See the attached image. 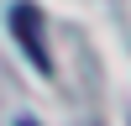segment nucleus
I'll return each instance as SVG.
<instances>
[{
	"instance_id": "1",
	"label": "nucleus",
	"mask_w": 131,
	"mask_h": 126,
	"mask_svg": "<svg viewBox=\"0 0 131 126\" xmlns=\"http://www.w3.org/2000/svg\"><path fill=\"white\" fill-rule=\"evenodd\" d=\"M10 37L21 42V52H26V63H31L37 74H52L47 37H42V10L31 5V0H16V5H10Z\"/></svg>"
},
{
	"instance_id": "2",
	"label": "nucleus",
	"mask_w": 131,
	"mask_h": 126,
	"mask_svg": "<svg viewBox=\"0 0 131 126\" xmlns=\"http://www.w3.org/2000/svg\"><path fill=\"white\" fill-rule=\"evenodd\" d=\"M21 126H37V121H21Z\"/></svg>"
}]
</instances>
